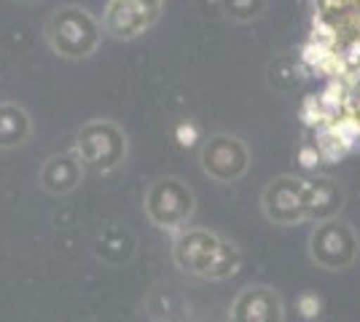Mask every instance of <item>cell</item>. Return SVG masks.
I'll use <instances>...</instances> for the list:
<instances>
[{
  "label": "cell",
  "mask_w": 360,
  "mask_h": 322,
  "mask_svg": "<svg viewBox=\"0 0 360 322\" xmlns=\"http://www.w3.org/2000/svg\"><path fill=\"white\" fill-rule=\"evenodd\" d=\"M199 167L215 183H237L250 169V148L237 135H210L199 151Z\"/></svg>",
  "instance_id": "obj_6"
},
{
  "label": "cell",
  "mask_w": 360,
  "mask_h": 322,
  "mask_svg": "<svg viewBox=\"0 0 360 322\" xmlns=\"http://www.w3.org/2000/svg\"><path fill=\"white\" fill-rule=\"evenodd\" d=\"M172 261L183 274L224 282L242 269V250L210 229H183L172 242Z\"/></svg>",
  "instance_id": "obj_1"
},
{
  "label": "cell",
  "mask_w": 360,
  "mask_h": 322,
  "mask_svg": "<svg viewBox=\"0 0 360 322\" xmlns=\"http://www.w3.org/2000/svg\"><path fill=\"white\" fill-rule=\"evenodd\" d=\"M301 119L309 123V126H320V129L328 123V116H326V107L320 102V97H309L301 105Z\"/></svg>",
  "instance_id": "obj_16"
},
{
  "label": "cell",
  "mask_w": 360,
  "mask_h": 322,
  "mask_svg": "<svg viewBox=\"0 0 360 322\" xmlns=\"http://www.w3.org/2000/svg\"><path fill=\"white\" fill-rule=\"evenodd\" d=\"M143 210L156 229L180 234L183 229H188L196 213V194L186 180H180L175 175H165L146 188Z\"/></svg>",
  "instance_id": "obj_4"
},
{
  "label": "cell",
  "mask_w": 360,
  "mask_h": 322,
  "mask_svg": "<svg viewBox=\"0 0 360 322\" xmlns=\"http://www.w3.org/2000/svg\"><path fill=\"white\" fill-rule=\"evenodd\" d=\"M218 3H221V11L226 19L248 25V22H255L264 16L269 0H218Z\"/></svg>",
  "instance_id": "obj_15"
},
{
  "label": "cell",
  "mask_w": 360,
  "mask_h": 322,
  "mask_svg": "<svg viewBox=\"0 0 360 322\" xmlns=\"http://www.w3.org/2000/svg\"><path fill=\"white\" fill-rule=\"evenodd\" d=\"M46 41L49 48L62 60H86L91 57L100 41L103 27L91 11L84 6H60L54 14L46 19Z\"/></svg>",
  "instance_id": "obj_2"
},
{
  "label": "cell",
  "mask_w": 360,
  "mask_h": 322,
  "mask_svg": "<svg viewBox=\"0 0 360 322\" xmlns=\"http://www.w3.org/2000/svg\"><path fill=\"white\" fill-rule=\"evenodd\" d=\"M162 3H165V0H162Z\"/></svg>",
  "instance_id": "obj_18"
},
{
  "label": "cell",
  "mask_w": 360,
  "mask_h": 322,
  "mask_svg": "<svg viewBox=\"0 0 360 322\" xmlns=\"http://www.w3.org/2000/svg\"><path fill=\"white\" fill-rule=\"evenodd\" d=\"M309 258L326 271H345L360 255V236L347 220H323L309 234Z\"/></svg>",
  "instance_id": "obj_5"
},
{
  "label": "cell",
  "mask_w": 360,
  "mask_h": 322,
  "mask_svg": "<svg viewBox=\"0 0 360 322\" xmlns=\"http://www.w3.org/2000/svg\"><path fill=\"white\" fill-rule=\"evenodd\" d=\"M264 217L274 226H299L307 217V180L293 175H280L266 183L261 194Z\"/></svg>",
  "instance_id": "obj_7"
},
{
  "label": "cell",
  "mask_w": 360,
  "mask_h": 322,
  "mask_svg": "<svg viewBox=\"0 0 360 322\" xmlns=\"http://www.w3.org/2000/svg\"><path fill=\"white\" fill-rule=\"evenodd\" d=\"M81 180H84V164L75 156V151L49 156L44 161V167H41V175H38L41 188L51 196L73 194L75 188L81 185Z\"/></svg>",
  "instance_id": "obj_10"
},
{
  "label": "cell",
  "mask_w": 360,
  "mask_h": 322,
  "mask_svg": "<svg viewBox=\"0 0 360 322\" xmlns=\"http://www.w3.org/2000/svg\"><path fill=\"white\" fill-rule=\"evenodd\" d=\"M229 322H285V301L271 285H245L229 307Z\"/></svg>",
  "instance_id": "obj_9"
},
{
  "label": "cell",
  "mask_w": 360,
  "mask_h": 322,
  "mask_svg": "<svg viewBox=\"0 0 360 322\" xmlns=\"http://www.w3.org/2000/svg\"><path fill=\"white\" fill-rule=\"evenodd\" d=\"M16 3H38V0H16Z\"/></svg>",
  "instance_id": "obj_17"
},
{
  "label": "cell",
  "mask_w": 360,
  "mask_h": 322,
  "mask_svg": "<svg viewBox=\"0 0 360 322\" xmlns=\"http://www.w3.org/2000/svg\"><path fill=\"white\" fill-rule=\"evenodd\" d=\"M162 0H108L103 27L116 41H135L159 22Z\"/></svg>",
  "instance_id": "obj_8"
},
{
  "label": "cell",
  "mask_w": 360,
  "mask_h": 322,
  "mask_svg": "<svg viewBox=\"0 0 360 322\" xmlns=\"http://www.w3.org/2000/svg\"><path fill=\"white\" fill-rule=\"evenodd\" d=\"M129 140L127 132L110 119H94L86 121L75 135V156L81 159L84 169L97 175H108L127 161Z\"/></svg>",
  "instance_id": "obj_3"
},
{
  "label": "cell",
  "mask_w": 360,
  "mask_h": 322,
  "mask_svg": "<svg viewBox=\"0 0 360 322\" xmlns=\"http://www.w3.org/2000/svg\"><path fill=\"white\" fill-rule=\"evenodd\" d=\"M345 207V191L330 177H312L307 180V217L323 223L339 217Z\"/></svg>",
  "instance_id": "obj_11"
},
{
  "label": "cell",
  "mask_w": 360,
  "mask_h": 322,
  "mask_svg": "<svg viewBox=\"0 0 360 322\" xmlns=\"http://www.w3.org/2000/svg\"><path fill=\"white\" fill-rule=\"evenodd\" d=\"M266 81H269L271 89L290 92V89H296L301 81H304V70H301V65L296 62V57H277L266 67Z\"/></svg>",
  "instance_id": "obj_14"
},
{
  "label": "cell",
  "mask_w": 360,
  "mask_h": 322,
  "mask_svg": "<svg viewBox=\"0 0 360 322\" xmlns=\"http://www.w3.org/2000/svg\"><path fill=\"white\" fill-rule=\"evenodd\" d=\"M137 250V239L132 231H127L124 226H108L97 234L94 239V255L108 266H121L129 263Z\"/></svg>",
  "instance_id": "obj_12"
},
{
  "label": "cell",
  "mask_w": 360,
  "mask_h": 322,
  "mask_svg": "<svg viewBox=\"0 0 360 322\" xmlns=\"http://www.w3.org/2000/svg\"><path fill=\"white\" fill-rule=\"evenodd\" d=\"M32 137L30 113L16 102H0V151H11Z\"/></svg>",
  "instance_id": "obj_13"
}]
</instances>
